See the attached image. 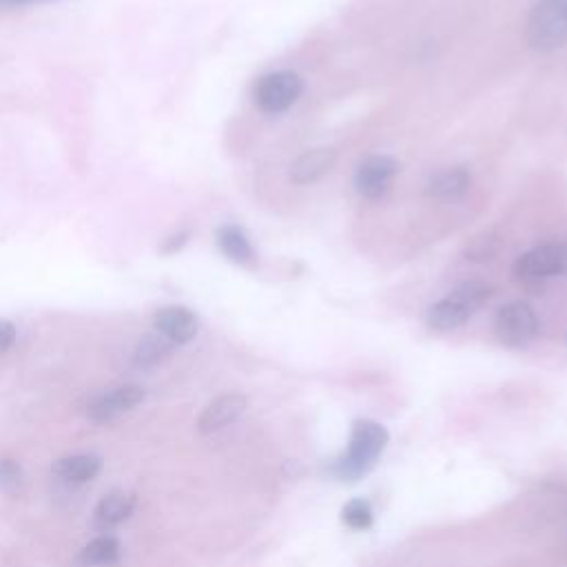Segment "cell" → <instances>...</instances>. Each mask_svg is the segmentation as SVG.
<instances>
[{
	"mask_svg": "<svg viewBox=\"0 0 567 567\" xmlns=\"http://www.w3.org/2000/svg\"><path fill=\"white\" fill-rule=\"evenodd\" d=\"M215 237H218L220 250L231 262L244 267L256 260V250H254V246H250L246 233L239 226H231V224L222 226Z\"/></svg>",
	"mask_w": 567,
	"mask_h": 567,
	"instance_id": "2e32d148",
	"label": "cell"
},
{
	"mask_svg": "<svg viewBox=\"0 0 567 567\" xmlns=\"http://www.w3.org/2000/svg\"><path fill=\"white\" fill-rule=\"evenodd\" d=\"M102 470V459L96 455H72L53 464L51 472L65 483H87L94 481Z\"/></svg>",
	"mask_w": 567,
	"mask_h": 567,
	"instance_id": "5bb4252c",
	"label": "cell"
},
{
	"mask_svg": "<svg viewBox=\"0 0 567 567\" xmlns=\"http://www.w3.org/2000/svg\"><path fill=\"white\" fill-rule=\"evenodd\" d=\"M29 3H40V0H0V8H21Z\"/></svg>",
	"mask_w": 567,
	"mask_h": 567,
	"instance_id": "603a6c76",
	"label": "cell"
},
{
	"mask_svg": "<svg viewBox=\"0 0 567 567\" xmlns=\"http://www.w3.org/2000/svg\"><path fill=\"white\" fill-rule=\"evenodd\" d=\"M136 494L134 492H127V490H115V492H109L100 503L98 508L94 513V523L98 530H111V528H118L120 523L127 521L134 510H136Z\"/></svg>",
	"mask_w": 567,
	"mask_h": 567,
	"instance_id": "30bf717a",
	"label": "cell"
},
{
	"mask_svg": "<svg viewBox=\"0 0 567 567\" xmlns=\"http://www.w3.org/2000/svg\"><path fill=\"white\" fill-rule=\"evenodd\" d=\"M498 250H501V235L496 231H483L466 244L464 256L466 260L481 264L494 260L498 256Z\"/></svg>",
	"mask_w": 567,
	"mask_h": 567,
	"instance_id": "ac0fdd59",
	"label": "cell"
},
{
	"mask_svg": "<svg viewBox=\"0 0 567 567\" xmlns=\"http://www.w3.org/2000/svg\"><path fill=\"white\" fill-rule=\"evenodd\" d=\"M565 342H567V340H565Z\"/></svg>",
	"mask_w": 567,
	"mask_h": 567,
	"instance_id": "d4e9b609",
	"label": "cell"
},
{
	"mask_svg": "<svg viewBox=\"0 0 567 567\" xmlns=\"http://www.w3.org/2000/svg\"><path fill=\"white\" fill-rule=\"evenodd\" d=\"M470 171L466 167H455L439 171L426 184V196L432 200H455L464 196L470 186Z\"/></svg>",
	"mask_w": 567,
	"mask_h": 567,
	"instance_id": "4fadbf2b",
	"label": "cell"
},
{
	"mask_svg": "<svg viewBox=\"0 0 567 567\" xmlns=\"http://www.w3.org/2000/svg\"><path fill=\"white\" fill-rule=\"evenodd\" d=\"M244 410H246V397L244 395H237V393L222 395L205 408V412L198 419V430L202 434L218 432V430L231 426L233 421H237L244 415Z\"/></svg>",
	"mask_w": 567,
	"mask_h": 567,
	"instance_id": "9c48e42d",
	"label": "cell"
},
{
	"mask_svg": "<svg viewBox=\"0 0 567 567\" xmlns=\"http://www.w3.org/2000/svg\"><path fill=\"white\" fill-rule=\"evenodd\" d=\"M342 521L357 532L370 530L372 528V508L370 503L363 498H353L350 503H346L342 510Z\"/></svg>",
	"mask_w": 567,
	"mask_h": 567,
	"instance_id": "d6986e66",
	"label": "cell"
},
{
	"mask_svg": "<svg viewBox=\"0 0 567 567\" xmlns=\"http://www.w3.org/2000/svg\"><path fill=\"white\" fill-rule=\"evenodd\" d=\"M453 295L474 312L477 308H481L492 297V286L481 282V280H470V282H464L461 286H457L453 291Z\"/></svg>",
	"mask_w": 567,
	"mask_h": 567,
	"instance_id": "ffe728a7",
	"label": "cell"
},
{
	"mask_svg": "<svg viewBox=\"0 0 567 567\" xmlns=\"http://www.w3.org/2000/svg\"><path fill=\"white\" fill-rule=\"evenodd\" d=\"M539 333L537 312L526 301L501 306L494 318V335L508 348H526Z\"/></svg>",
	"mask_w": 567,
	"mask_h": 567,
	"instance_id": "277c9868",
	"label": "cell"
},
{
	"mask_svg": "<svg viewBox=\"0 0 567 567\" xmlns=\"http://www.w3.org/2000/svg\"><path fill=\"white\" fill-rule=\"evenodd\" d=\"M304 94V81L295 72H273L254 87V100L260 111L278 115L288 111Z\"/></svg>",
	"mask_w": 567,
	"mask_h": 567,
	"instance_id": "5b68a950",
	"label": "cell"
},
{
	"mask_svg": "<svg viewBox=\"0 0 567 567\" xmlns=\"http://www.w3.org/2000/svg\"><path fill=\"white\" fill-rule=\"evenodd\" d=\"M16 342V326L12 322L0 320V355H5Z\"/></svg>",
	"mask_w": 567,
	"mask_h": 567,
	"instance_id": "7402d4cb",
	"label": "cell"
},
{
	"mask_svg": "<svg viewBox=\"0 0 567 567\" xmlns=\"http://www.w3.org/2000/svg\"><path fill=\"white\" fill-rule=\"evenodd\" d=\"M554 3H556V8L563 12V16L567 19V0H554Z\"/></svg>",
	"mask_w": 567,
	"mask_h": 567,
	"instance_id": "cb8c5ba5",
	"label": "cell"
},
{
	"mask_svg": "<svg viewBox=\"0 0 567 567\" xmlns=\"http://www.w3.org/2000/svg\"><path fill=\"white\" fill-rule=\"evenodd\" d=\"M472 318V310L459 301L455 295H448L444 299H439L426 310V324L432 331L448 333L459 326H464Z\"/></svg>",
	"mask_w": 567,
	"mask_h": 567,
	"instance_id": "7c38bea8",
	"label": "cell"
},
{
	"mask_svg": "<svg viewBox=\"0 0 567 567\" xmlns=\"http://www.w3.org/2000/svg\"><path fill=\"white\" fill-rule=\"evenodd\" d=\"M145 402V389L130 384V386H118L111 389L102 395H98L89 406H87V417L96 423H109L124 412H132L138 404Z\"/></svg>",
	"mask_w": 567,
	"mask_h": 567,
	"instance_id": "52a82bcc",
	"label": "cell"
},
{
	"mask_svg": "<svg viewBox=\"0 0 567 567\" xmlns=\"http://www.w3.org/2000/svg\"><path fill=\"white\" fill-rule=\"evenodd\" d=\"M23 483V470L10 459L0 461V488L5 490H19Z\"/></svg>",
	"mask_w": 567,
	"mask_h": 567,
	"instance_id": "44dd1931",
	"label": "cell"
},
{
	"mask_svg": "<svg viewBox=\"0 0 567 567\" xmlns=\"http://www.w3.org/2000/svg\"><path fill=\"white\" fill-rule=\"evenodd\" d=\"M399 164L391 156H370L366 158L355 173V192L363 200H382L389 192Z\"/></svg>",
	"mask_w": 567,
	"mask_h": 567,
	"instance_id": "8992f818",
	"label": "cell"
},
{
	"mask_svg": "<svg viewBox=\"0 0 567 567\" xmlns=\"http://www.w3.org/2000/svg\"><path fill=\"white\" fill-rule=\"evenodd\" d=\"M513 275L530 291L541 288L550 278L567 275V242H547L534 246L515 262Z\"/></svg>",
	"mask_w": 567,
	"mask_h": 567,
	"instance_id": "7a4b0ae2",
	"label": "cell"
},
{
	"mask_svg": "<svg viewBox=\"0 0 567 567\" xmlns=\"http://www.w3.org/2000/svg\"><path fill=\"white\" fill-rule=\"evenodd\" d=\"M337 162V151L331 147H318L304 151L291 167V180L295 184H310L324 177Z\"/></svg>",
	"mask_w": 567,
	"mask_h": 567,
	"instance_id": "8fae6325",
	"label": "cell"
},
{
	"mask_svg": "<svg viewBox=\"0 0 567 567\" xmlns=\"http://www.w3.org/2000/svg\"><path fill=\"white\" fill-rule=\"evenodd\" d=\"M386 446L389 430L372 419H359L353 426L346 453L331 464L329 472L340 481H359L374 468Z\"/></svg>",
	"mask_w": 567,
	"mask_h": 567,
	"instance_id": "6da1fadb",
	"label": "cell"
},
{
	"mask_svg": "<svg viewBox=\"0 0 567 567\" xmlns=\"http://www.w3.org/2000/svg\"><path fill=\"white\" fill-rule=\"evenodd\" d=\"M175 344H171L167 337H162L160 333H153V335H147L138 346H136V353H134V363L138 368H153L158 366L160 361H164L171 353H173Z\"/></svg>",
	"mask_w": 567,
	"mask_h": 567,
	"instance_id": "e0dca14e",
	"label": "cell"
},
{
	"mask_svg": "<svg viewBox=\"0 0 567 567\" xmlns=\"http://www.w3.org/2000/svg\"><path fill=\"white\" fill-rule=\"evenodd\" d=\"M526 42L539 51L550 53L567 42V19L554 0H539L526 23Z\"/></svg>",
	"mask_w": 567,
	"mask_h": 567,
	"instance_id": "3957f363",
	"label": "cell"
},
{
	"mask_svg": "<svg viewBox=\"0 0 567 567\" xmlns=\"http://www.w3.org/2000/svg\"><path fill=\"white\" fill-rule=\"evenodd\" d=\"M153 329H156V333L167 337L171 344L182 346L198 335L200 322L196 318V312H192L184 306H167L156 312Z\"/></svg>",
	"mask_w": 567,
	"mask_h": 567,
	"instance_id": "ba28073f",
	"label": "cell"
},
{
	"mask_svg": "<svg viewBox=\"0 0 567 567\" xmlns=\"http://www.w3.org/2000/svg\"><path fill=\"white\" fill-rule=\"evenodd\" d=\"M122 556V545L115 537H98L94 539L91 543H87L78 556H76V563L81 567H111L120 560Z\"/></svg>",
	"mask_w": 567,
	"mask_h": 567,
	"instance_id": "9a60e30c",
	"label": "cell"
}]
</instances>
